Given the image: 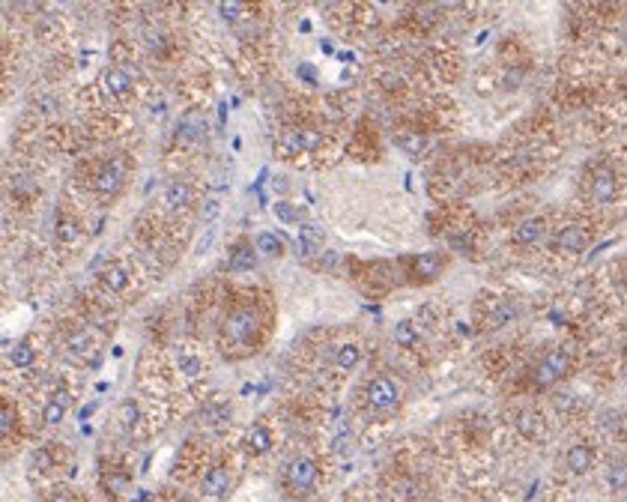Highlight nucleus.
<instances>
[{"instance_id": "nucleus-1", "label": "nucleus", "mask_w": 627, "mask_h": 502, "mask_svg": "<svg viewBox=\"0 0 627 502\" xmlns=\"http://www.w3.org/2000/svg\"><path fill=\"white\" fill-rule=\"evenodd\" d=\"M317 476H320V469H317L311 457H293L284 469V485L290 487L293 494H308V490L317 485Z\"/></svg>"}, {"instance_id": "nucleus-2", "label": "nucleus", "mask_w": 627, "mask_h": 502, "mask_svg": "<svg viewBox=\"0 0 627 502\" xmlns=\"http://www.w3.org/2000/svg\"><path fill=\"white\" fill-rule=\"evenodd\" d=\"M254 332H257V311L242 305L236 311L227 314L225 320V338L233 341V344H245L254 338Z\"/></svg>"}, {"instance_id": "nucleus-3", "label": "nucleus", "mask_w": 627, "mask_h": 502, "mask_svg": "<svg viewBox=\"0 0 627 502\" xmlns=\"http://www.w3.org/2000/svg\"><path fill=\"white\" fill-rule=\"evenodd\" d=\"M398 397H400V392H398V386L391 383L388 376H374V380L368 383V389H365L368 406H370V410H379V413L398 406Z\"/></svg>"}, {"instance_id": "nucleus-4", "label": "nucleus", "mask_w": 627, "mask_h": 502, "mask_svg": "<svg viewBox=\"0 0 627 502\" xmlns=\"http://www.w3.org/2000/svg\"><path fill=\"white\" fill-rule=\"evenodd\" d=\"M568 365H571V359H568L565 350H550L544 359H541L538 368H535V383L538 386H552L556 380H561V376H565Z\"/></svg>"}, {"instance_id": "nucleus-5", "label": "nucleus", "mask_w": 627, "mask_h": 502, "mask_svg": "<svg viewBox=\"0 0 627 502\" xmlns=\"http://www.w3.org/2000/svg\"><path fill=\"white\" fill-rule=\"evenodd\" d=\"M230 490V469L225 464H216L209 466L204 478H200V494L209 496V499H221Z\"/></svg>"}, {"instance_id": "nucleus-6", "label": "nucleus", "mask_w": 627, "mask_h": 502, "mask_svg": "<svg viewBox=\"0 0 627 502\" xmlns=\"http://www.w3.org/2000/svg\"><path fill=\"white\" fill-rule=\"evenodd\" d=\"M442 269H445V257L439 251H424V254L412 260V278L416 281H433Z\"/></svg>"}, {"instance_id": "nucleus-7", "label": "nucleus", "mask_w": 627, "mask_h": 502, "mask_svg": "<svg viewBox=\"0 0 627 502\" xmlns=\"http://www.w3.org/2000/svg\"><path fill=\"white\" fill-rule=\"evenodd\" d=\"M284 144H287V150H293V153H311L323 144V135L317 129H290V132H284Z\"/></svg>"}, {"instance_id": "nucleus-8", "label": "nucleus", "mask_w": 627, "mask_h": 502, "mask_svg": "<svg viewBox=\"0 0 627 502\" xmlns=\"http://www.w3.org/2000/svg\"><path fill=\"white\" fill-rule=\"evenodd\" d=\"M591 197L594 204H610L615 197V174L610 167H598L591 176Z\"/></svg>"}, {"instance_id": "nucleus-9", "label": "nucleus", "mask_w": 627, "mask_h": 502, "mask_svg": "<svg viewBox=\"0 0 627 502\" xmlns=\"http://www.w3.org/2000/svg\"><path fill=\"white\" fill-rule=\"evenodd\" d=\"M556 245H559L561 251H571V254H577V251H582V248L589 245L586 227H580V225L561 227V230H559V236H556Z\"/></svg>"}, {"instance_id": "nucleus-10", "label": "nucleus", "mask_w": 627, "mask_h": 502, "mask_svg": "<svg viewBox=\"0 0 627 502\" xmlns=\"http://www.w3.org/2000/svg\"><path fill=\"white\" fill-rule=\"evenodd\" d=\"M565 464H568V469L573 476H582V473H589V469H591L594 455H591V448L586 443H573L568 448V455H565Z\"/></svg>"}, {"instance_id": "nucleus-11", "label": "nucleus", "mask_w": 627, "mask_h": 502, "mask_svg": "<svg viewBox=\"0 0 627 502\" xmlns=\"http://www.w3.org/2000/svg\"><path fill=\"white\" fill-rule=\"evenodd\" d=\"M69 401H72L69 392H54V395H51V401L45 404V410H42V422L51 425V427L60 425L63 418H66V413H69Z\"/></svg>"}, {"instance_id": "nucleus-12", "label": "nucleus", "mask_w": 627, "mask_h": 502, "mask_svg": "<svg viewBox=\"0 0 627 502\" xmlns=\"http://www.w3.org/2000/svg\"><path fill=\"white\" fill-rule=\"evenodd\" d=\"M120 183H123V176H120V167L116 165H105L99 174H96V180H93V188L99 195H114L116 188H120Z\"/></svg>"}, {"instance_id": "nucleus-13", "label": "nucleus", "mask_w": 627, "mask_h": 502, "mask_svg": "<svg viewBox=\"0 0 627 502\" xmlns=\"http://www.w3.org/2000/svg\"><path fill=\"white\" fill-rule=\"evenodd\" d=\"M188 204H191V188H188V183H179V180L167 183V188H165V206L167 209H186Z\"/></svg>"}, {"instance_id": "nucleus-14", "label": "nucleus", "mask_w": 627, "mask_h": 502, "mask_svg": "<svg viewBox=\"0 0 627 502\" xmlns=\"http://www.w3.org/2000/svg\"><path fill=\"white\" fill-rule=\"evenodd\" d=\"M102 87H105V93H111V96H123V93L132 87V78L126 69H108L102 75Z\"/></svg>"}, {"instance_id": "nucleus-15", "label": "nucleus", "mask_w": 627, "mask_h": 502, "mask_svg": "<svg viewBox=\"0 0 627 502\" xmlns=\"http://www.w3.org/2000/svg\"><path fill=\"white\" fill-rule=\"evenodd\" d=\"M99 281H102L105 290L120 293V290H126V284H129V272H126L123 266H105L99 272Z\"/></svg>"}, {"instance_id": "nucleus-16", "label": "nucleus", "mask_w": 627, "mask_h": 502, "mask_svg": "<svg viewBox=\"0 0 627 502\" xmlns=\"http://www.w3.org/2000/svg\"><path fill=\"white\" fill-rule=\"evenodd\" d=\"M541 236H544V222H541V218H526V222H520V227L514 230V239L520 245L538 243Z\"/></svg>"}, {"instance_id": "nucleus-17", "label": "nucleus", "mask_w": 627, "mask_h": 502, "mask_svg": "<svg viewBox=\"0 0 627 502\" xmlns=\"http://www.w3.org/2000/svg\"><path fill=\"white\" fill-rule=\"evenodd\" d=\"M254 264H257V251L251 245H236L227 266H230V272H248V269H254Z\"/></svg>"}, {"instance_id": "nucleus-18", "label": "nucleus", "mask_w": 627, "mask_h": 502, "mask_svg": "<svg viewBox=\"0 0 627 502\" xmlns=\"http://www.w3.org/2000/svg\"><path fill=\"white\" fill-rule=\"evenodd\" d=\"M245 443H248V452L251 455H266L269 448H272V434L263 425H254L251 431H248V436H245Z\"/></svg>"}, {"instance_id": "nucleus-19", "label": "nucleus", "mask_w": 627, "mask_h": 502, "mask_svg": "<svg viewBox=\"0 0 627 502\" xmlns=\"http://www.w3.org/2000/svg\"><path fill=\"white\" fill-rule=\"evenodd\" d=\"M517 431L523 434V436H529V439H538L541 431H544V422H541L538 413L523 410V413H517Z\"/></svg>"}, {"instance_id": "nucleus-20", "label": "nucleus", "mask_w": 627, "mask_h": 502, "mask_svg": "<svg viewBox=\"0 0 627 502\" xmlns=\"http://www.w3.org/2000/svg\"><path fill=\"white\" fill-rule=\"evenodd\" d=\"M179 135H183L186 141H197V138H204L206 135V120H200V117H186L183 123H179V129H176Z\"/></svg>"}, {"instance_id": "nucleus-21", "label": "nucleus", "mask_w": 627, "mask_h": 502, "mask_svg": "<svg viewBox=\"0 0 627 502\" xmlns=\"http://www.w3.org/2000/svg\"><path fill=\"white\" fill-rule=\"evenodd\" d=\"M275 215H278L281 222H287V225H299V222H305V209H302V206H296V204H287V201H278V204H275Z\"/></svg>"}, {"instance_id": "nucleus-22", "label": "nucleus", "mask_w": 627, "mask_h": 502, "mask_svg": "<svg viewBox=\"0 0 627 502\" xmlns=\"http://www.w3.org/2000/svg\"><path fill=\"white\" fill-rule=\"evenodd\" d=\"M176 368H179V374H186V376H197L200 371H204V362H200L195 353L179 350V356H176Z\"/></svg>"}, {"instance_id": "nucleus-23", "label": "nucleus", "mask_w": 627, "mask_h": 502, "mask_svg": "<svg viewBox=\"0 0 627 502\" xmlns=\"http://www.w3.org/2000/svg\"><path fill=\"white\" fill-rule=\"evenodd\" d=\"M395 341L400 344V347H412V344L418 341V326L412 320H400L395 326Z\"/></svg>"}, {"instance_id": "nucleus-24", "label": "nucleus", "mask_w": 627, "mask_h": 502, "mask_svg": "<svg viewBox=\"0 0 627 502\" xmlns=\"http://www.w3.org/2000/svg\"><path fill=\"white\" fill-rule=\"evenodd\" d=\"M257 251L266 257H278V254H284V243L275 234H260L257 236Z\"/></svg>"}, {"instance_id": "nucleus-25", "label": "nucleus", "mask_w": 627, "mask_h": 502, "mask_svg": "<svg viewBox=\"0 0 627 502\" xmlns=\"http://www.w3.org/2000/svg\"><path fill=\"white\" fill-rule=\"evenodd\" d=\"M227 416H230V406H227L225 401H212V404H206L204 410H200V418H206L209 425H218V422H225Z\"/></svg>"}, {"instance_id": "nucleus-26", "label": "nucleus", "mask_w": 627, "mask_h": 502, "mask_svg": "<svg viewBox=\"0 0 627 502\" xmlns=\"http://www.w3.org/2000/svg\"><path fill=\"white\" fill-rule=\"evenodd\" d=\"M9 362H13V368L33 365V347H30V344H15V347L9 350Z\"/></svg>"}, {"instance_id": "nucleus-27", "label": "nucleus", "mask_w": 627, "mask_h": 502, "mask_svg": "<svg viewBox=\"0 0 627 502\" xmlns=\"http://www.w3.org/2000/svg\"><path fill=\"white\" fill-rule=\"evenodd\" d=\"M358 356H361V350L356 347V344H344V347H338V353H335V362H338V368H353V365L358 362Z\"/></svg>"}, {"instance_id": "nucleus-28", "label": "nucleus", "mask_w": 627, "mask_h": 502, "mask_svg": "<svg viewBox=\"0 0 627 502\" xmlns=\"http://www.w3.org/2000/svg\"><path fill=\"white\" fill-rule=\"evenodd\" d=\"M78 234H81L78 222H72V218H60L57 222V239L60 243H75Z\"/></svg>"}, {"instance_id": "nucleus-29", "label": "nucleus", "mask_w": 627, "mask_h": 502, "mask_svg": "<svg viewBox=\"0 0 627 502\" xmlns=\"http://www.w3.org/2000/svg\"><path fill=\"white\" fill-rule=\"evenodd\" d=\"M607 485H610L612 490H621V487L627 485V464H612V466L607 469Z\"/></svg>"}, {"instance_id": "nucleus-30", "label": "nucleus", "mask_w": 627, "mask_h": 502, "mask_svg": "<svg viewBox=\"0 0 627 502\" xmlns=\"http://www.w3.org/2000/svg\"><path fill=\"white\" fill-rule=\"evenodd\" d=\"M116 418H120L123 427H135L137 418H141V410H137V404L126 401V404H120V413H116Z\"/></svg>"}, {"instance_id": "nucleus-31", "label": "nucleus", "mask_w": 627, "mask_h": 502, "mask_svg": "<svg viewBox=\"0 0 627 502\" xmlns=\"http://www.w3.org/2000/svg\"><path fill=\"white\" fill-rule=\"evenodd\" d=\"M398 144L407 153H421L424 150V138H421V135H416V132H403L400 138H398Z\"/></svg>"}, {"instance_id": "nucleus-32", "label": "nucleus", "mask_w": 627, "mask_h": 502, "mask_svg": "<svg viewBox=\"0 0 627 502\" xmlns=\"http://www.w3.org/2000/svg\"><path fill=\"white\" fill-rule=\"evenodd\" d=\"M66 347H69V353H84V350L90 347V335L84 332V329L72 332V335H69V341H66Z\"/></svg>"}, {"instance_id": "nucleus-33", "label": "nucleus", "mask_w": 627, "mask_h": 502, "mask_svg": "<svg viewBox=\"0 0 627 502\" xmlns=\"http://www.w3.org/2000/svg\"><path fill=\"white\" fill-rule=\"evenodd\" d=\"M126 487H129V478H126V476H120V473H108V476H105V490H108V494L116 496V494H123Z\"/></svg>"}, {"instance_id": "nucleus-34", "label": "nucleus", "mask_w": 627, "mask_h": 502, "mask_svg": "<svg viewBox=\"0 0 627 502\" xmlns=\"http://www.w3.org/2000/svg\"><path fill=\"white\" fill-rule=\"evenodd\" d=\"M221 213V204H218V197H206L204 204H200V222H212Z\"/></svg>"}, {"instance_id": "nucleus-35", "label": "nucleus", "mask_w": 627, "mask_h": 502, "mask_svg": "<svg viewBox=\"0 0 627 502\" xmlns=\"http://www.w3.org/2000/svg\"><path fill=\"white\" fill-rule=\"evenodd\" d=\"M349 448H353V436H349L347 431H341L332 439V452L335 455H349Z\"/></svg>"}, {"instance_id": "nucleus-36", "label": "nucleus", "mask_w": 627, "mask_h": 502, "mask_svg": "<svg viewBox=\"0 0 627 502\" xmlns=\"http://www.w3.org/2000/svg\"><path fill=\"white\" fill-rule=\"evenodd\" d=\"M299 236H302V239H308V243H311V245H320V243H323V230H320V227H314V225H302Z\"/></svg>"}, {"instance_id": "nucleus-37", "label": "nucleus", "mask_w": 627, "mask_h": 502, "mask_svg": "<svg viewBox=\"0 0 627 502\" xmlns=\"http://www.w3.org/2000/svg\"><path fill=\"white\" fill-rule=\"evenodd\" d=\"M13 425H15V416H13V410L3 404L0 406V434L3 436H9V431H13Z\"/></svg>"}, {"instance_id": "nucleus-38", "label": "nucleus", "mask_w": 627, "mask_h": 502, "mask_svg": "<svg viewBox=\"0 0 627 502\" xmlns=\"http://www.w3.org/2000/svg\"><path fill=\"white\" fill-rule=\"evenodd\" d=\"M33 466L39 469V473H45V469L51 466V457H48L45 448H36V452H33Z\"/></svg>"}, {"instance_id": "nucleus-39", "label": "nucleus", "mask_w": 627, "mask_h": 502, "mask_svg": "<svg viewBox=\"0 0 627 502\" xmlns=\"http://www.w3.org/2000/svg\"><path fill=\"white\" fill-rule=\"evenodd\" d=\"M218 13L225 15V18H230V21H236L239 13H242V6H239V3H221V6H218Z\"/></svg>"}, {"instance_id": "nucleus-40", "label": "nucleus", "mask_w": 627, "mask_h": 502, "mask_svg": "<svg viewBox=\"0 0 627 502\" xmlns=\"http://www.w3.org/2000/svg\"><path fill=\"white\" fill-rule=\"evenodd\" d=\"M520 81H523V72H520V69H517V72H514V69H508V72H505V87H508V90H517V87H520Z\"/></svg>"}, {"instance_id": "nucleus-41", "label": "nucleus", "mask_w": 627, "mask_h": 502, "mask_svg": "<svg viewBox=\"0 0 627 502\" xmlns=\"http://www.w3.org/2000/svg\"><path fill=\"white\" fill-rule=\"evenodd\" d=\"M296 254H311V251H317V245H311L308 239H302V236H296Z\"/></svg>"}, {"instance_id": "nucleus-42", "label": "nucleus", "mask_w": 627, "mask_h": 502, "mask_svg": "<svg viewBox=\"0 0 627 502\" xmlns=\"http://www.w3.org/2000/svg\"><path fill=\"white\" fill-rule=\"evenodd\" d=\"M299 75H302L305 81H314V69H311V66H299Z\"/></svg>"}, {"instance_id": "nucleus-43", "label": "nucleus", "mask_w": 627, "mask_h": 502, "mask_svg": "<svg viewBox=\"0 0 627 502\" xmlns=\"http://www.w3.org/2000/svg\"><path fill=\"white\" fill-rule=\"evenodd\" d=\"M48 502H72V496H69V494H54Z\"/></svg>"}]
</instances>
